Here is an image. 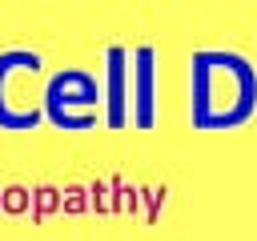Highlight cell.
Instances as JSON below:
<instances>
[{
	"mask_svg": "<svg viewBox=\"0 0 257 241\" xmlns=\"http://www.w3.org/2000/svg\"><path fill=\"white\" fill-rule=\"evenodd\" d=\"M189 112L197 129H237L257 108V72L241 52H197L189 64Z\"/></svg>",
	"mask_w": 257,
	"mask_h": 241,
	"instance_id": "6da1fadb",
	"label": "cell"
},
{
	"mask_svg": "<svg viewBox=\"0 0 257 241\" xmlns=\"http://www.w3.org/2000/svg\"><path fill=\"white\" fill-rule=\"evenodd\" d=\"M96 104H100V88H96V80H92L88 72H80V68L56 72V76L48 80V88H44V112H48V120L60 125V129H80V120H76L72 108H80V116L96 125Z\"/></svg>",
	"mask_w": 257,
	"mask_h": 241,
	"instance_id": "7a4b0ae2",
	"label": "cell"
},
{
	"mask_svg": "<svg viewBox=\"0 0 257 241\" xmlns=\"http://www.w3.org/2000/svg\"><path fill=\"white\" fill-rule=\"evenodd\" d=\"M36 68H40V52H28V48L0 52V129H36L40 125L36 104H12V96H4L12 72H36Z\"/></svg>",
	"mask_w": 257,
	"mask_h": 241,
	"instance_id": "3957f363",
	"label": "cell"
}]
</instances>
